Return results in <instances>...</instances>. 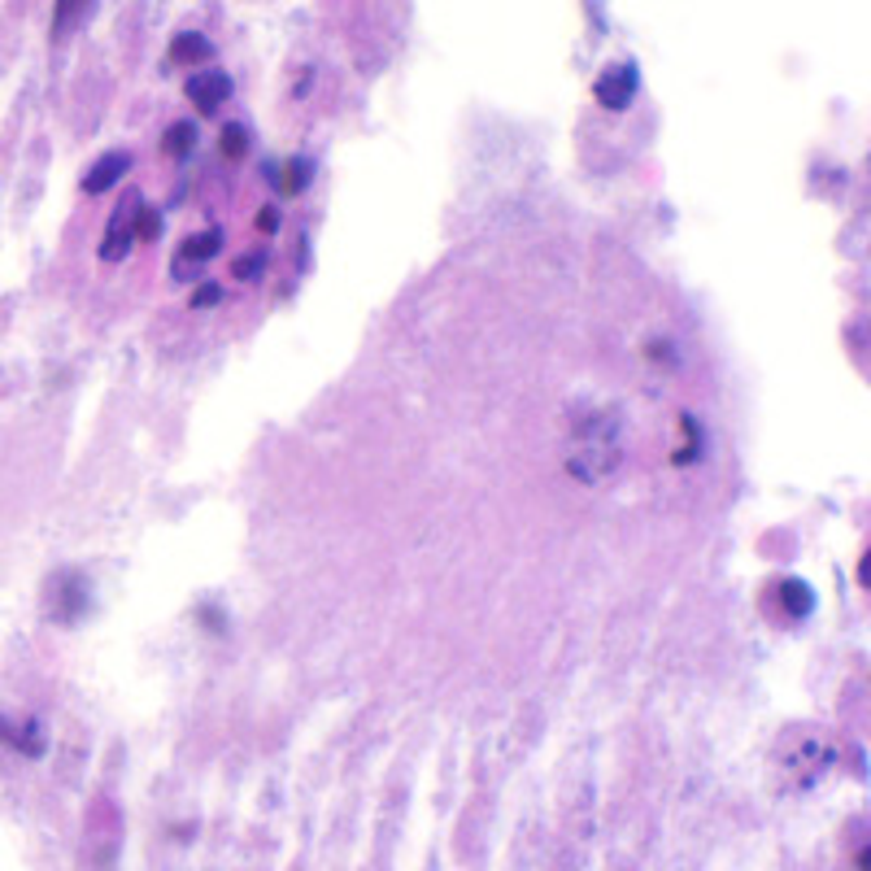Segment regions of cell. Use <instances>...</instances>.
<instances>
[{
    "label": "cell",
    "instance_id": "cell-15",
    "mask_svg": "<svg viewBox=\"0 0 871 871\" xmlns=\"http://www.w3.org/2000/svg\"><path fill=\"white\" fill-rule=\"evenodd\" d=\"M257 227H261V231H274V227H279V214H274V209H261V214H257Z\"/></svg>",
    "mask_w": 871,
    "mask_h": 871
},
{
    "label": "cell",
    "instance_id": "cell-12",
    "mask_svg": "<svg viewBox=\"0 0 871 871\" xmlns=\"http://www.w3.org/2000/svg\"><path fill=\"white\" fill-rule=\"evenodd\" d=\"M261 270H266V257H261V253H248V257H235V266H231V274H235V279H244V283L261 279Z\"/></svg>",
    "mask_w": 871,
    "mask_h": 871
},
{
    "label": "cell",
    "instance_id": "cell-2",
    "mask_svg": "<svg viewBox=\"0 0 871 871\" xmlns=\"http://www.w3.org/2000/svg\"><path fill=\"white\" fill-rule=\"evenodd\" d=\"M637 88H641V75H637V66H632V62L606 66V71H602V79L593 84V92H598V101H602L606 110H628V105H632V97H637Z\"/></svg>",
    "mask_w": 871,
    "mask_h": 871
},
{
    "label": "cell",
    "instance_id": "cell-1",
    "mask_svg": "<svg viewBox=\"0 0 871 871\" xmlns=\"http://www.w3.org/2000/svg\"><path fill=\"white\" fill-rule=\"evenodd\" d=\"M619 440H615V423H611V414H598V419H589L585 427H579V440H575V453L566 458V471L575 475V479H585V484H602L615 466H619Z\"/></svg>",
    "mask_w": 871,
    "mask_h": 871
},
{
    "label": "cell",
    "instance_id": "cell-13",
    "mask_svg": "<svg viewBox=\"0 0 871 871\" xmlns=\"http://www.w3.org/2000/svg\"><path fill=\"white\" fill-rule=\"evenodd\" d=\"M310 183V162H287V179H283V192H302Z\"/></svg>",
    "mask_w": 871,
    "mask_h": 871
},
{
    "label": "cell",
    "instance_id": "cell-10",
    "mask_svg": "<svg viewBox=\"0 0 871 871\" xmlns=\"http://www.w3.org/2000/svg\"><path fill=\"white\" fill-rule=\"evenodd\" d=\"M244 153H248V131H244L240 123H227V127H222V157L240 162Z\"/></svg>",
    "mask_w": 871,
    "mask_h": 871
},
{
    "label": "cell",
    "instance_id": "cell-14",
    "mask_svg": "<svg viewBox=\"0 0 871 871\" xmlns=\"http://www.w3.org/2000/svg\"><path fill=\"white\" fill-rule=\"evenodd\" d=\"M222 302V287L218 283H201L192 293V310H205V306H218Z\"/></svg>",
    "mask_w": 871,
    "mask_h": 871
},
{
    "label": "cell",
    "instance_id": "cell-11",
    "mask_svg": "<svg viewBox=\"0 0 871 871\" xmlns=\"http://www.w3.org/2000/svg\"><path fill=\"white\" fill-rule=\"evenodd\" d=\"M157 231H162V218H157V209L140 201V209H136V240H153Z\"/></svg>",
    "mask_w": 871,
    "mask_h": 871
},
{
    "label": "cell",
    "instance_id": "cell-8",
    "mask_svg": "<svg viewBox=\"0 0 871 871\" xmlns=\"http://www.w3.org/2000/svg\"><path fill=\"white\" fill-rule=\"evenodd\" d=\"M170 57L175 62H209L214 57V44L205 40V36H196V31H179L175 40H170Z\"/></svg>",
    "mask_w": 871,
    "mask_h": 871
},
{
    "label": "cell",
    "instance_id": "cell-9",
    "mask_svg": "<svg viewBox=\"0 0 871 871\" xmlns=\"http://www.w3.org/2000/svg\"><path fill=\"white\" fill-rule=\"evenodd\" d=\"M192 144H196V127H192L188 118H179V123L166 127V153H170V157H188Z\"/></svg>",
    "mask_w": 871,
    "mask_h": 871
},
{
    "label": "cell",
    "instance_id": "cell-7",
    "mask_svg": "<svg viewBox=\"0 0 871 871\" xmlns=\"http://www.w3.org/2000/svg\"><path fill=\"white\" fill-rule=\"evenodd\" d=\"M780 606H784V619H806L815 611V593L802 579H784L780 585Z\"/></svg>",
    "mask_w": 871,
    "mask_h": 871
},
{
    "label": "cell",
    "instance_id": "cell-4",
    "mask_svg": "<svg viewBox=\"0 0 871 871\" xmlns=\"http://www.w3.org/2000/svg\"><path fill=\"white\" fill-rule=\"evenodd\" d=\"M127 170H131V153L114 149V153H105V157L92 162V170L84 175V192H88V196H101V192H110L114 183H123Z\"/></svg>",
    "mask_w": 871,
    "mask_h": 871
},
{
    "label": "cell",
    "instance_id": "cell-3",
    "mask_svg": "<svg viewBox=\"0 0 871 871\" xmlns=\"http://www.w3.org/2000/svg\"><path fill=\"white\" fill-rule=\"evenodd\" d=\"M188 101L196 105V110H205V114H214L227 97H231V79L222 75V71H196L192 79H188Z\"/></svg>",
    "mask_w": 871,
    "mask_h": 871
},
{
    "label": "cell",
    "instance_id": "cell-6",
    "mask_svg": "<svg viewBox=\"0 0 871 871\" xmlns=\"http://www.w3.org/2000/svg\"><path fill=\"white\" fill-rule=\"evenodd\" d=\"M136 209H140V205H136ZM136 209H127V218H123V214L110 218V231H105V240H101V261H123V257H127V248H131V240H136V227H131Z\"/></svg>",
    "mask_w": 871,
    "mask_h": 871
},
{
    "label": "cell",
    "instance_id": "cell-5",
    "mask_svg": "<svg viewBox=\"0 0 871 871\" xmlns=\"http://www.w3.org/2000/svg\"><path fill=\"white\" fill-rule=\"evenodd\" d=\"M218 248H222V231H218V227H205V231L188 235V240H183V248H179V257H175V274H183V270H188V261H192V266H201V261L218 257Z\"/></svg>",
    "mask_w": 871,
    "mask_h": 871
}]
</instances>
